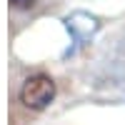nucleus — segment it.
I'll list each match as a JSON object with an SVG mask.
<instances>
[{
  "instance_id": "2",
  "label": "nucleus",
  "mask_w": 125,
  "mask_h": 125,
  "mask_svg": "<svg viewBox=\"0 0 125 125\" xmlns=\"http://www.w3.org/2000/svg\"><path fill=\"white\" fill-rule=\"evenodd\" d=\"M65 28L70 30L73 40H75L78 45H83V43H85V40H90V35L100 28V20H98L95 15H90V13L78 10V13H73V15L65 18Z\"/></svg>"
},
{
  "instance_id": "3",
  "label": "nucleus",
  "mask_w": 125,
  "mask_h": 125,
  "mask_svg": "<svg viewBox=\"0 0 125 125\" xmlns=\"http://www.w3.org/2000/svg\"><path fill=\"white\" fill-rule=\"evenodd\" d=\"M35 3H38V0H10V5L18 8V10H30Z\"/></svg>"
},
{
  "instance_id": "1",
  "label": "nucleus",
  "mask_w": 125,
  "mask_h": 125,
  "mask_svg": "<svg viewBox=\"0 0 125 125\" xmlns=\"http://www.w3.org/2000/svg\"><path fill=\"white\" fill-rule=\"evenodd\" d=\"M55 98V80L50 75H30L20 88V103L30 110H45Z\"/></svg>"
}]
</instances>
